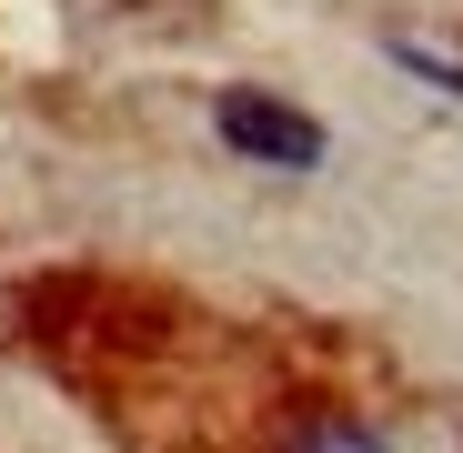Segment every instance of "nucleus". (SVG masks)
Masks as SVG:
<instances>
[{
  "label": "nucleus",
  "mask_w": 463,
  "mask_h": 453,
  "mask_svg": "<svg viewBox=\"0 0 463 453\" xmlns=\"http://www.w3.org/2000/svg\"><path fill=\"white\" fill-rule=\"evenodd\" d=\"M212 121H222L232 151H252V162H272V172H313V162H323V121H302V111L272 101V91H222Z\"/></svg>",
  "instance_id": "f257e3e1"
},
{
  "label": "nucleus",
  "mask_w": 463,
  "mask_h": 453,
  "mask_svg": "<svg viewBox=\"0 0 463 453\" xmlns=\"http://www.w3.org/2000/svg\"><path fill=\"white\" fill-rule=\"evenodd\" d=\"M292 453H383V433L363 413H313V423L292 433Z\"/></svg>",
  "instance_id": "f03ea898"
}]
</instances>
